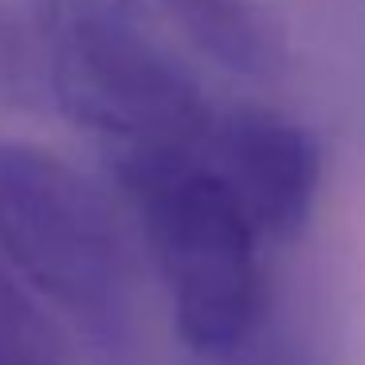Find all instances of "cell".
I'll return each mask as SVG.
<instances>
[{
  "mask_svg": "<svg viewBox=\"0 0 365 365\" xmlns=\"http://www.w3.org/2000/svg\"><path fill=\"white\" fill-rule=\"evenodd\" d=\"M28 110L51 106L110 153H200L220 106L169 43L150 0H4Z\"/></svg>",
  "mask_w": 365,
  "mask_h": 365,
  "instance_id": "1",
  "label": "cell"
},
{
  "mask_svg": "<svg viewBox=\"0 0 365 365\" xmlns=\"http://www.w3.org/2000/svg\"><path fill=\"white\" fill-rule=\"evenodd\" d=\"M181 341L200 357H240L263 326V236L200 153H110Z\"/></svg>",
  "mask_w": 365,
  "mask_h": 365,
  "instance_id": "2",
  "label": "cell"
},
{
  "mask_svg": "<svg viewBox=\"0 0 365 365\" xmlns=\"http://www.w3.org/2000/svg\"><path fill=\"white\" fill-rule=\"evenodd\" d=\"M0 259L103 361L138 334V271L110 197L63 158L0 138Z\"/></svg>",
  "mask_w": 365,
  "mask_h": 365,
  "instance_id": "3",
  "label": "cell"
},
{
  "mask_svg": "<svg viewBox=\"0 0 365 365\" xmlns=\"http://www.w3.org/2000/svg\"><path fill=\"white\" fill-rule=\"evenodd\" d=\"M200 158L236 192L263 240L307 232L322 189V145L299 122L255 106L220 110Z\"/></svg>",
  "mask_w": 365,
  "mask_h": 365,
  "instance_id": "4",
  "label": "cell"
},
{
  "mask_svg": "<svg viewBox=\"0 0 365 365\" xmlns=\"http://www.w3.org/2000/svg\"><path fill=\"white\" fill-rule=\"evenodd\" d=\"M208 59L252 83L287 71V36L255 0H153Z\"/></svg>",
  "mask_w": 365,
  "mask_h": 365,
  "instance_id": "5",
  "label": "cell"
},
{
  "mask_svg": "<svg viewBox=\"0 0 365 365\" xmlns=\"http://www.w3.org/2000/svg\"><path fill=\"white\" fill-rule=\"evenodd\" d=\"M0 106H20V110H28L24 67H20L16 32H12V16H9V4L4 0H0Z\"/></svg>",
  "mask_w": 365,
  "mask_h": 365,
  "instance_id": "6",
  "label": "cell"
},
{
  "mask_svg": "<svg viewBox=\"0 0 365 365\" xmlns=\"http://www.w3.org/2000/svg\"><path fill=\"white\" fill-rule=\"evenodd\" d=\"M255 365H310V361H307V354H302V349L283 346V349H271L267 357H259Z\"/></svg>",
  "mask_w": 365,
  "mask_h": 365,
  "instance_id": "7",
  "label": "cell"
}]
</instances>
